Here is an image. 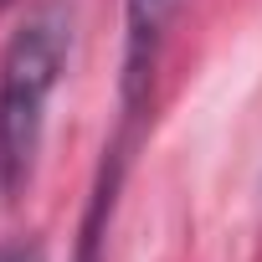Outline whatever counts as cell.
I'll return each mask as SVG.
<instances>
[{"label":"cell","instance_id":"2","mask_svg":"<svg viewBox=\"0 0 262 262\" xmlns=\"http://www.w3.org/2000/svg\"><path fill=\"white\" fill-rule=\"evenodd\" d=\"M175 0H123V113L134 118L144 103V88L155 77V57H160V31Z\"/></svg>","mask_w":262,"mask_h":262},{"label":"cell","instance_id":"4","mask_svg":"<svg viewBox=\"0 0 262 262\" xmlns=\"http://www.w3.org/2000/svg\"><path fill=\"white\" fill-rule=\"evenodd\" d=\"M0 262H41V247H26V242L0 247Z\"/></svg>","mask_w":262,"mask_h":262},{"label":"cell","instance_id":"5","mask_svg":"<svg viewBox=\"0 0 262 262\" xmlns=\"http://www.w3.org/2000/svg\"><path fill=\"white\" fill-rule=\"evenodd\" d=\"M6 6H16V0H0V11H6Z\"/></svg>","mask_w":262,"mask_h":262},{"label":"cell","instance_id":"3","mask_svg":"<svg viewBox=\"0 0 262 262\" xmlns=\"http://www.w3.org/2000/svg\"><path fill=\"white\" fill-rule=\"evenodd\" d=\"M123 134L103 149V175L93 185V201H88V216H82V231H77V262H103V236H108V216H113V195H118V180H123Z\"/></svg>","mask_w":262,"mask_h":262},{"label":"cell","instance_id":"1","mask_svg":"<svg viewBox=\"0 0 262 262\" xmlns=\"http://www.w3.org/2000/svg\"><path fill=\"white\" fill-rule=\"evenodd\" d=\"M72 52V11L41 6L0 52V201H16L36 170L47 103Z\"/></svg>","mask_w":262,"mask_h":262}]
</instances>
